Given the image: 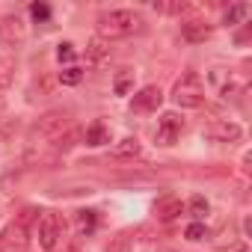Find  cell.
Instances as JSON below:
<instances>
[{
  "label": "cell",
  "instance_id": "obj_1",
  "mask_svg": "<svg viewBox=\"0 0 252 252\" xmlns=\"http://www.w3.org/2000/svg\"><path fill=\"white\" fill-rule=\"evenodd\" d=\"M95 27H98V36L110 42V39L131 36V33L143 30V15L134 9H110L95 18Z\"/></svg>",
  "mask_w": 252,
  "mask_h": 252
},
{
  "label": "cell",
  "instance_id": "obj_6",
  "mask_svg": "<svg viewBox=\"0 0 252 252\" xmlns=\"http://www.w3.org/2000/svg\"><path fill=\"white\" fill-rule=\"evenodd\" d=\"M160 104H163L160 86H143V89L131 98V110H134V113H155Z\"/></svg>",
  "mask_w": 252,
  "mask_h": 252
},
{
  "label": "cell",
  "instance_id": "obj_15",
  "mask_svg": "<svg viewBox=\"0 0 252 252\" xmlns=\"http://www.w3.org/2000/svg\"><path fill=\"white\" fill-rule=\"evenodd\" d=\"M98 228V214L95 211H77V231L86 237Z\"/></svg>",
  "mask_w": 252,
  "mask_h": 252
},
{
  "label": "cell",
  "instance_id": "obj_3",
  "mask_svg": "<svg viewBox=\"0 0 252 252\" xmlns=\"http://www.w3.org/2000/svg\"><path fill=\"white\" fill-rule=\"evenodd\" d=\"M172 101H175L178 107H184V110L202 107V104H205V83H202V77H199L196 71L181 74V77L175 80V86H172Z\"/></svg>",
  "mask_w": 252,
  "mask_h": 252
},
{
  "label": "cell",
  "instance_id": "obj_19",
  "mask_svg": "<svg viewBox=\"0 0 252 252\" xmlns=\"http://www.w3.org/2000/svg\"><path fill=\"white\" fill-rule=\"evenodd\" d=\"M80 80H83V71H80V68H74V65H71V68H65V71H60V83H63V86H77Z\"/></svg>",
  "mask_w": 252,
  "mask_h": 252
},
{
  "label": "cell",
  "instance_id": "obj_12",
  "mask_svg": "<svg viewBox=\"0 0 252 252\" xmlns=\"http://www.w3.org/2000/svg\"><path fill=\"white\" fill-rule=\"evenodd\" d=\"M140 155H143V146H140L137 137H125V140H119V143L113 146V158H116V160H134V158H140Z\"/></svg>",
  "mask_w": 252,
  "mask_h": 252
},
{
  "label": "cell",
  "instance_id": "obj_25",
  "mask_svg": "<svg viewBox=\"0 0 252 252\" xmlns=\"http://www.w3.org/2000/svg\"><path fill=\"white\" fill-rule=\"evenodd\" d=\"M237 252H246V249H237Z\"/></svg>",
  "mask_w": 252,
  "mask_h": 252
},
{
  "label": "cell",
  "instance_id": "obj_17",
  "mask_svg": "<svg viewBox=\"0 0 252 252\" xmlns=\"http://www.w3.org/2000/svg\"><path fill=\"white\" fill-rule=\"evenodd\" d=\"M246 15H249V6H246V3H234V6H228V9H225L222 21H225L228 27H234V24H240Z\"/></svg>",
  "mask_w": 252,
  "mask_h": 252
},
{
  "label": "cell",
  "instance_id": "obj_2",
  "mask_svg": "<svg viewBox=\"0 0 252 252\" xmlns=\"http://www.w3.org/2000/svg\"><path fill=\"white\" fill-rule=\"evenodd\" d=\"M68 131H71V116L63 110H51V113L39 116V122L30 128V140L33 143H57Z\"/></svg>",
  "mask_w": 252,
  "mask_h": 252
},
{
  "label": "cell",
  "instance_id": "obj_21",
  "mask_svg": "<svg viewBox=\"0 0 252 252\" xmlns=\"http://www.w3.org/2000/svg\"><path fill=\"white\" fill-rule=\"evenodd\" d=\"M74 57H77V51H74L71 42H63V45L57 48V60H60V63H71Z\"/></svg>",
  "mask_w": 252,
  "mask_h": 252
},
{
  "label": "cell",
  "instance_id": "obj_16",
  "mask_svg": "<svg viewBox=\"0 0 252 252\" xmlns=\"http://www.w3.org/2000/svg\"><path fill=\"white\" fill-rule=\"evenodd\" d=\"M131 231H119V234H113L110 237V243H107V249L104 252H131Z\"/></svg>",
  "mask_w": 252,
  "mask_h": 252
},
{
  "label": "cell",
  "instance_id": "obj_8",
  "mask_svg": "<svg viewBox=\"0 0 252 252\" xmlns=\"http://www.w3.org/2000/svg\"><path fill=\"white\" fill-rule=\"evenodd\" d=\"M211 33H214V24H208V21H199V18L181 21V36H184L187 42H193V45L211 39Z\"/></svg>",
  "mask_w": 252,
  "mask_h": 252
},
{
  "label": "cell",
  "instance_id": "obj_5",
  "mask_svg": "<svg viewBox=\"0 0 252 252\" xmlns=\"http://www.w3.org/2000/svg\"><path fill=\"white\" fill-rule=\"evenodd\" d=\"M184 131V119L178 113H163L160 122H158V131H155V140L158 146H172Z\"/></svg>",
  "mask_w": 252,
  "mask_h": 252
},
{
  "label": "cell",
  "instance_id": "obj_7",
  "mask_svg": "<svg viewBox=\"0 0 252 252\" xmlns=\"http://www.w3.org/2000/svg\"><path fill=\"white\" fill-rule=\"evenodd\" d=\"M0 42L6 48H15L24 42V21L21 15H3L0 18Z\"/></svg>",
  "mask_w": 252,
  "mask_h": 252
},
{
  "label": "cell",
  "instance_id": "obj_13",
  "mask_svg": "<svg viewBox=\"0 0 252 252\" xmlns=\"http://www.w3.org/2000/svg\"><path fill=\"white\" fill-rule=\"evenodd\" d=\"M83 143H86V146H104V143H110L107 125H104V122H92L89 128L83 131Z\"/></svg>",
  "mask_w": 252,
  "mask_h": 252
},
{
  "label": "cell",
  "instance_id": "obj_22",
  "mask_svg": "<svg viewBox=\"0 0 252 252\" xmlns=\"http://www.w3.org/2000/svg\"><path fill=\"white\" fill-rule=\"evenodd\" d=\"M208 237V228L202 222H190L187 225V240H205Z\"/></svg>",
  "mask_w": 252,
  "mask_h": 252
},
{
  "label": "cell",
  "instance_id": "obj_4",
  "mask_svg": "<svg viewBox=\"0 0 252 252\" xmlns=\"http://www.w3.org/2000/svg\"><path fill=\"white\" fill-rule=\"evenodd\" d=\"M36 234H39V246H42L45 252H54L57 243H60V237L65 234L63 217H57V214H51V211H42V217H39V222H36Z\"/></svg>",
  "mask_w": 252,
  "mask_h": 252
},
{
  "label": "cell",
  "instance_id": "obj_9",
  "mask_svg": "<svg viewBox=\"0 0 252 252\" xmlns=\"http://www.w3.org/2000/svg\"><path fill=\"white\" fill-rule=\"evenodd\" d=\"M181 211H184V202L178 196H160L155 202V217L160 222H172L175 217H181Z\"/></svg>",
  "mask_w": 252,
  "mask_h": 252
},
{
  "label": "cell",
  "instance_id": "obj_14",
  "mask_svg": "<svg viewBox=\"0 0 252 252\" xmlns=\"http://www.w3.org/2000/svg\"><path fill=\"white\" fill-rule=\"evenodd\" d=\"M86 57H89L92 63L107 60V57H110V42H107V39H101V36H95V39L86 45Z\"/></svg>",
  "mask_w": 252,
  "mask_h": 252
},
{
  "label": "cell",
  "instance_id": "obj_10",
  "mask_svg": "<svg viewBox=\"0 0 252 252\" xmlns=\"http://www.w3.org/2000/svg\"><path fill=\"white\" fill-rule=\"evenodd\" d=\"M24 234H27V228H24V225H18V222L6 225L3 231H0V252H15V249H24Z\"/></svg>",
  "mask_w": 252,
  "mask_h": 252
},
{
  "label": "cell",
  "instance_id": "obj_24",
  "mask_svg": "<svg viewBox=\"0 0 252 252\" xmlns=\"http://www.w3.org/2000/svg\"><path fill=\"white\" fill-rule=\"evenodd\" d=\"M128 86H131V71H125V74L116 77V92L125 95V92H128Z\"/></svg>",
  "mask_w": 252,
  "mask_h": 252
},
{
  "label": "cell",
  "instance_id": "obj_18",
  "mask_svg": "<svg viewBox=\"0 0 252 252\" xmlns=\"http://www.w3.org/2000/svg\"><path fill=\"white\" fill-rule=\"evenodd\" d=\"M12 71H15V63H12L9 57H0V89H6V86H9Z\"/></svg>",
  "mask_w": 252,
  "mask_h": 252
},
{
  "label": "cell",
  "instance_id": "obj_11",
  "mask_svg": "<svg viewBox=\"0 0 252 252\" xmlns=\"http://www.w3.org/2000/svg\"><path fill=\"white\" fill-rule=\"evenodd\" d=\"M205 134H208L211 140L231 143V140L240 137V125H234V122H214V125H208V128H205Z\"/></svg>",
  "mask_w": 252,
  "mask_h": 252
},
{
  "label": "cell",
  "instance_id": "obj_20",
  "mask_svg": "<svg viewBox=\"0 0 252 252\" xmlns=\"http://www.w3.org/2000/svg\"><path fill=\"white\" fill-rule=\"evenodd\" d=\"M190 214H193L196 220H202V217L208 214V199H205V196H193V199H190Z\"/></svg>",
  "mask_w": 252,
  "mask_h": 252
},
{
  "label": "cell",
  "instance_id": "obj_23",
  "mask_svg": "<svg viewBox=\"0 0 252 252\" xmlns=\"http://www.w3.org/2000/svg\"><path fill=\"white\" fill-rule=\"evenodd\" d=\"M30 15H33L36 21H48V18H51V6H45V3H33V6H30Z\"/></svg>",
  "mask_w": 252,
  "mask_h": 252
}]
</instances>
